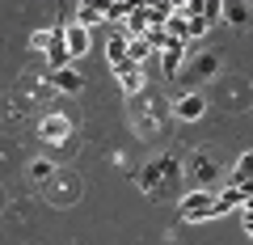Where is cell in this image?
<instances>
[{
    "instance_id": "obj_11",
    "label": "cell",
    "mask_w": 253,
    "mask_h": 245,
    "mask_svg": "<svg viewBox=\"0 0 253 245\" xmlns=\"http://www.w3.org/2000/svg\"><path fill=\"white\" fill-rule=\"evenodd\" d=\"M245 191L241 186H228V191H219V199H215V216H228V211H241L245 207Z\"/></svg>"
},
{
    "instance_id": "obj_5",
    "label": "cell",
    "mask_w": 253,
    "mask_h": 245,
    "mask_svg": "<svg viewBox=\"0 0 253 245\" xmlns=\"http://www.w3.org/2000/svg\"><path fill=\"white\" fill-rule=\"evenodd\" d=\"M190 191H215V182H219V165L207 156V148H199L194 152V161H190Z\"/></svg>"
},
{
    "instance_id": "obj_15",
    "label": "cell",
    "mask_w": 253,
    "mask_h": 245,
    "mask_svg": "<svg viewBox=\"0 0 253 245\" xmlns=\"http://www.w3.org/2000/svg\"><path fill=\"white\" fill-rule=\"evenodd\" d=\"M30 182H38V186H42V182H51L55 178V165H51V156H38V161H30Z\"/></svg>"
},
{
    "instance_id": "obj_12",
    "label": "cell",
    "mask_w": 253,
    "mask_h": 245,
    "mask_svg": "<svg viewBox=\"0 0 253 245\" xmlns=\"http://www.w3.org/2000/svg\"><path fill=\"white\" fill-rule=\"evenodd\" d=\"M249 182H253V152H241L228 173V186H249Z\"/></svg>"
},
{
    "instance_id": "obj_7",
    "label": "cell",
    "mask_w": 253,
    "mask_h": 245,
    "mask_svg": "<svg viewBox=\"0 0 253 245\" xmlns=\"http://www.w3.org/2000/svg\"><path fill=\"white\" fill-rule=\"evenodd\" d=\"M38 136H42V144H63V140L72 136V118L68 114H46L42 123H38Z\"/></svg>"
},
{
    "instance_id": "obj_14",
    "label": "cell",
    "mask_w": 253,
    "mask_h": 245,
    "mask_svg": "<svg viewBox=\"0 0 253 245\" xmlns=\"http://www.w3.org/2000/svg\"><path fill=\"white\" fill-rule=\"evenodd\" d=\"M224 21L232 30H245V26H249V4H236V0H232V4H224Z\"/></svg>"
},
{
    "instance_id": "obj_6",
    "label": "cell",
    "mask_w": 253,
    "mask_h": 245,
    "mask_svg": "<svg viewBox=\"0 0 253 245\" xmlns=\"http://www.w3.org/2000/svg\"><path fill=\"white\" fill-rule=\"evenodd\" d=\"M203 114H207V98H203L199 89L181 93V98L173 101V118H181V123H199Z\"/></svg>"
},
{
    "instance_id": "obj_17",
    "label": "cell",
    "mask_w": 253,
    "mask_h": 245,
    "mask_svg": "<svg viewBox=\"0 0 253 245\" xmlns=\"http://www.w3.org/2000/svg\"><path fill=\"white\" fill-rule=\"evenodd\" d=\"M152 51H156V47L148 43V38H131V64H139V68H144Z\"/></svg>"
},
{
    "instance_id": "obj_13",
    "label": "cell",
    "mask_w": 253,
    "mask_h": 245,
    "mask_svg": "<svg viewBox=\"0 0 253 245\" xmlns=\"http://www.w3.org/2000/svg\"><path fill=\"white\" fill-rule=\"evenodd\" d=\"M76 26H84V30H93V26H101V21H106V9H101V4H76Z\"/></svg>"
},
{
    "instance_id": "obj_19",
    "label": "cell",
    "mask_w": 253,
    "mask_h": 245,
    "mask_svg": "<svg viewBox=\"0 0 253 245\" xmlns=\"http://www.w3.org/2000/svg\"><path fill=\"white\" fill-rule=\"evenodd\" d=\"M203 17H207V21H219V17H224V4H219V0H207V9H203Z\"/></svg>"
},
{
    "instance_id": "obj_9",
    "label": "cell",
    "mask_w": 253,
    "mask_h": 245,
    "mask_svg": "<svg viewBox=\"0 0 253 245\" xmlns=\"http://www.w3.org/2000/svg\"><path fill=\"white\" fill-rule=\"evenodd\" d=\"M63 43H68L72 59H81V55L89 51V30H84V26H76V21H63Z\"/></svg>"
},
{
    "instance_id": "obj_20",
    "label": "cell",
    "mask_w": 253,
    "mask_h": 245,
    "mask_svg": "<svg viewBox=\"0 0 253 245\" xmlns=\"http://www.w3.org/2000/svg\"><path fill=\"white\" fill-rule=\"evenodd\" d=\"M241 224H245V233H249V237H253V220H241Z\"/></svg>"
},
{
    "instance_id": "obj_1",
    "label": "cell",
    "mask_w": 253,
    "mask_h": 245,
    "mask_svg": "<svg viewBox=\"0 0 253 245\" xmlns=\"http://www.w3.org/2000/svg\"><path fill=\"white\" fill-rule=\"evenodd\" d=\"M139 186H144L148 199L165 203V199H186L190 186H186V173H181V156L177 152H161L156 161L144 165V173H139Z\"/></svg>"
},
{
    "instance_id": "obj_16",
    "label": "cell",
    "mask_w": 253,
    "mask_h": 245,
    "mask_svg": "<svg viewBox=\"0 0 253 245\" xmlns=\"http://www.w3.org/2000/svg\"><path fill=\"white\" fill-rule=\"evenodd\" d=\"M55 38H59V26H51V30H34V34H30V47H34V51H51V43Z\"/></svg>"
},
{
    "instance_id": "obj_10",
    "label": "cell",
    "mask_w": 253,
    "mask_h": 245,
    "mask_svg": "<svg viewBox=\"0 0 253 245\" xmlns=\"http://www.w3.org/2000/svg\"><path fill=\"white\" fill-rule=\"evenodd\" d=\"M51 85H55L59 93H68V98H72V93L84 89V76L76 72V68H63V72H51Z\"/></svg>"
},
{
    "instance_id": "obj_8",
    "label": "cell",
    "mask_w": 253,
    "mask_h": 245,
    "mask_svg": "<svg viewBox=\"0 0 253 245\" xmlns=\"http://www.w3.org/2000/svg\"><path fill=\"white\" fill-rule=\"evenodd\" d=\"M114 76H118V89H123L126 98H139V93H144V68H139V64L114 68Z\"/></svg>"
},
{
    "instance_id": "obj_2",
    "label": "cell",
    "mask_w": 253,
    "mask_h": 245,
    "mask_svg": "<svg viewBox=\"0 0 253 245\" xmlns=\"http://www.w3.org/2000/svg\"><path fill=\"white\" fill-rule=\"evenodd\" d=\"M165 114H173V101H165L161 93H139V98H131V127L144 140L156 136V123L165 127Z\"/></svg>"
},
{
    "instance_id": "obj_18",
    "label": "cell",
    "mask_w": 253,
    "mask_h": 245,
    "mask_svg": "<svg viewBox=\"0 0 253 245\" xmlns=\"http://www.w3.org/2000/svg\"><path fill=\"white\" fill-rule=\"evenodd\" d=\"M131 13H135V4H106V21H131Z\"/></svg>"
},
{
    "instance_id": "obj_4",
    "label": "cell",
    "mask_w": 253,
    "mask_h": 245,
    "mask_svg": "<svg viewBox=\"0 0 253 245\" xmlns=\"http://www.w3.org/2000/svg\"><path fill=\"white\" fill-rule=\"evenodd\" d=\"M215 191H190L186 199L177 203V216L190 220V224H199V220H215Z\"/></svg>"
},
{
    "instance_id": "obj_3",
    "label": "cell",
    "mask_w": 253,
    "mask_h": 245,
    "mask_svg": "<svg viewBox=\"0 0 253 245\" xmlns=\"http://www.w3.org/2000/svg\"><path fill=\"white\" fill-rule=\"evenodd\" d=\"M215 72H219V55L215 51H194V47H190V59H186V68H181L177 85H207Z\"/></svg>"
}]
</instances>
